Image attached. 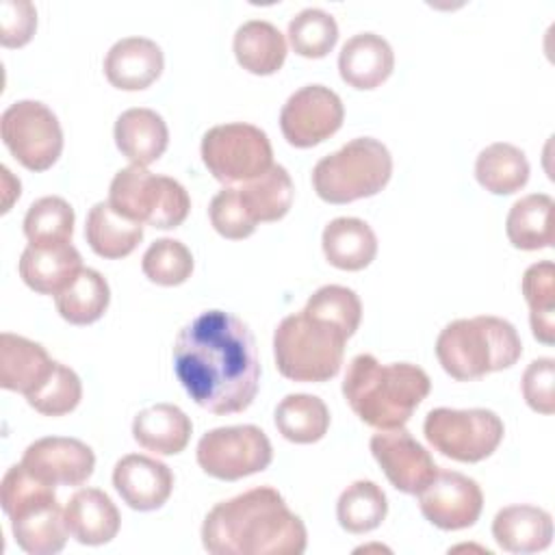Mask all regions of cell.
Here are the masks:
<instances>
[{
    "label": "cell",
    "instance_id": "cell-7",
    "mask_svg": "<svg viewBox=\"0 0 555 555\" xmlns=\"http://www.w3.org/2000/svg\"><path fill=\"white\" fill-rule=\"evenodd\" d=\"M392 176L388 147L373 137H358L323 156L312 169V186L327 204H349L377 195Z\"/></svg>",
    "mask_w": 555,
    "mask_h": 555
},
{
    "label": "cell",
    "instance_id": "cell-19",
    "mask_svg": "<svg viewBox=\"0 0 555 555\" xmlns=\"http://www.w3.org/2000/svg\"><path fill=\"white\" fill-rule=\"evenodd\" d=\"M20 278L41 295H59L82 269L80 251L69 243L28 245L20 256Z\"/></svg>",
    "mask_w": 555,
    "mask_h": 555
},
{
    "label": "cell",
    "instance_id": "cell-38",
    "mask_svg": "<svg viewBox=\"0 0 555 555\" xmlns=\"http://www.w3.org/2000/svg\"><path fill=\"white\" fill-rule=\"evenodd\" d=\"M141 269L158 286H178L193 273V254L182 241L158 238L145 249Z\"/></svg>",
    "mask_w": 555,
    "mask_h": 555
},
{
    "label": "cell",
    "instance_id": "cell-36",
    "mask_svg": "<svg viewBox=\"0 0 555 555\" xmlns=\"http://www.w3.org/2000/svg\"><path fill=\"white\" fill-rule=\"evenodd\" d=\"M74 208L59 195H46L28 206L24 217V234L28 245L69 243L74 234Z\"/></svg>",
    "mask_w": 555,
    "mask_h": 555
},
{
    "label": "cell",
    "instance_id": "cell-4",
    "mask_svg": "<svg viewBox=\"0 0 555 555\" xmlns=\"http://www.w3.org/2000/svg\"><path fill=\"white\" fill-rule=\"evenodd\" d=\"M522 343L516 327L492 314L455 319L436 338V356L444 373L457 382L479 379L518 362Z\"/></svg>",
    "mask_w": 555,
    "mask_h": 555
},
{
    "label": "cell",
    "instance_id": "cell-9",
    "mask_svg": "<svg viewBox=\"0 0 555 555\" xmlns=\"http://www.w3.org/2000/svg\"><path fill=\"white\" fill-rule=\"evenodd\" d=\"M427 442L455 462H481L490 457L503 440L505 425L501 416L486 408L451 410L436 408L423 423Z\"/></svg>",
    "mask_w": 555,
    "mask_h": 555
},
{
    "label": "cell",
    "instance_id": "cell-28",
    "mask_svg": "<svg viewBox=\"0 0 555 555\" xmlns=\"http://www.w3.org/2000/svg\"><path fill=\"white\" fill-rule=\"evenodd\" d=\"M234 56L243 69L256 76L275 74L286 61V39L264 20H247L234 33Z\"/></svg>",
    "mask_w": 555,
    "mask_h": 555
},
{
    "label": "cell",
    "instance_id": "cell-17",
    "mask_svg": "<svg viewBox=\"0 0 555 555\" xmlns=\"http://www.w3.org/2000/svg\"><path fill=\"white\" fill-rule=\"evenodd\" d=\"M113 486L128 507L152 512L163 507L171 496L173 473L156 457L128 453L113 468Z\"/></svg>",
    "mask_w": 555,
    "mask_h": 555
},
{
    "label": "cell",
    "instance_id": "cell-15",
    "mask_svg": "<svg viewBox=\"0 0 555 555\" xmlns=\"http://www.w3.org/2000/svg\"><path fill=\"white\" fill-rule=\"evenodd\" d=\"M371 453L386 479L405 494H418L438 473L429 451L405 427L373 434Z\"/></svg>",
    "mask_w": 555,
    "mask_h": 555
},
{
    "label": "cell",
    "instance_id": "cell-12",
    "mask_svg": "<svg viewBox=\"0 0 555 555\" xmlns=\"http://www.w3.org/2000/svg\"><path fill=\"white\" fill-rule=\"evenodd\" d=\"M197 464L221 481H236L264 470L273 460L267 434L256 425H230L206 431L197 442Z\"/></svg>",
    "mask_w": 555,
    "mask_h": 555
},
{
    "label": "cell",
    "instance_id": "cell-8",
    "mask_svg": "<svg viewBox=\"0 0 555 555\" xmlns=\"http://www.w3.org/2000/svg\"><path fill=\"white\" fill-rule=\"evenodd\" d=\"M108 202L117 212L158 230L182 225L191 210V197L178 180L152 173L141 165L115 173Z\"/></svg>",
    "mask_w": 555,
    "mask_h": 555
},
{
    "label": "cell",
    "instance_id": "cell-44",
    "mask_svg": "<svg viewBox=\"0 0 555 555\" xmlns=\"http://www.w3.org/2000/svg\"><path fill=\"white\" fill-rule=\"evenodd\" d=\"M2 180H4V206H2V212H7L13 204L15 197H20V180H15L11 176V171L7 167H2Z\"/></svg>",
    "mask_w": 555,
    "mask_h": 555
},
{
    "label": "cell",
    "instance_id": "cell-23",
    "mask_svg": "<svg viewBox=\"0 0 555 555\" xmlns=\"http://www.w3.org/2000/svg\"><path fill=\"white\" fill-rule=\"evenodd\" d=\"M492 535L507 553H538L553 540V518L538 505H507L496 512Z\"/></svg>",
    "mask_w": 555,
    "mask_h": 555
},
{
    "label": "cell",
    "instance_id": "cell-35",
    "mask_svg": "<svg viewBox=\"0 0 555 555\" xmlns=\"http://www.w3.org/2000/svg\"><path fill=\"white\" fill-rule=\"evenodd\" d=\"M522 295L529 306V323L533 336L553 345L555 340V264L551 260H542L531 264L522 275Z\"/></svg>",
    "mask_w": 555,
    "mask_h": 555
},
{
    "label": "cell",
    "instance_id": "cell-41",
    "mask_svg": "<svg viewBox=\"0 0 555 555\" xmlns=\"http://www.w3.org/2000/svg\"><path fill=\"white\" fill-rule=\"evenodd\" d=\"M208 217L212 228L230 241H241L254 234L258 221L247 210L238 186H223L208 206Z\"/></svg>",
    "mask_w": 555,
    "mask_h": 555
},
{
    "label": "cell",
    "instance_id": "cell-11",
    "mask_svg": "<svg viewBox=\"0 0 555 555\" xmlns=\"http://www.w3.org/2000/svg\"><path fill=\"white\" fill-rule=\"evenodd\" d=\"M2 141L9 152L30 171L50 169L63 152V130L43 102L17 100L0 117Z\"/></svg>",
    "mask_w": 555,
    "mask_h": 555
},
{
    "label": "cell",
    "instance_id": "cell-2",
    "mask_svg": "<svg viewBox=\"0 0 555 555\" xmlns=\"http://www.w3.org/2000/svg\"><path fill=\"white\" fill-rule=\"evenodd\" d=\"M202 544L212 555H301L308 533L275 488L258 486L206 514Z\"/></svg>",
    "mask_w": 555,
    "mask_h": 555
},
{
    "label": "cell",
    "instance_id": "cell-39",
    "mask_svg": "<svg viewBox=\"0 0 555 555\" xmlns=\"http://www.w3.org/2000/svg\"><path fill=\"white\" fill-rule=\"evenodd\" d=\"M304 310L319 319L334 323L336 327H340L347 334V338H351L356 334V330L360 327V321H362L360 297L351 288L340 286V284H325V286L317 288L308 297Z\"/></svg>",
    "mask_w": 555,
    "mask_h": 555
},
{
    "label": "cell",
    "instance_id": "cell-40",
    "mask_svg": "<svg viewBox=\"0 0 555 555\" xmlns=\"http://www.w3.org/2000/svg\"><path fill=\"white\" fill-rule=\"evenodd\" d=\"M82 399V382L74 369L56 362L50 377L26 397L28 405L43 416H63Z\"/></svg>",
    "mask_w": 555,
    "mask_h": 555
},
{
    "label": "cell",
    "instance_id": "cell-14",
    "mask_svg": "<svg viewBox=\"0 0 555 555\" xmlns=\"http://www.w3.org/2000/svg\"><path fill=\"white\" fill-rule=\"evenodd\" d=\"M421 514L442 531L466 529L477 522L483 509L479 483L457 470H440L418 492Z\"/></svg>",
    "mask_w": 555,
    "mask_h": 555
},
{
    "label": "cell",
    "instance_id": "cell-43",
    "mask_svg": "<svg viewBox=\"0 0 555 555\" xmlns=\"http://www.w3.org/2000/svg\"><path fill=\"white\" fill-rule=\"evenodd\" d=\"M555 360L538 358L522 373V397L527 405L540 414H553L555 410Z\"/></svg>",
    "mask_w": 555,
    "mask_h": 555
},
{
    "label": "cell",
    "instance_id": "cell-29",
    "mask_svg": "<svg viewBox=\"0 0 555 555\" xmlns=\"http://www.w3.org/2000/svg\"><path fill=\"white\" fill-rule=\"evenodd\" d=\"M553 208L555 202L546 193H531L516 199L505 219L509 243L525 251L553 247Z\"/></svg>",
    "mask_w": 555,
    "mask_h": 555
},
{
    "label": "cell",
    "instance_id": "cell-25",
    "mask_svg": "<svg viewBox=\"0 0 555 555\" xmlns=\"http://www.w3.org/2000/svg\"><path fill=\"white\" fill-rule=\"evenodd\" d=\"M193 434L191 418L173 403H156L132 421V438L156 455H176L186 449Z\"/></svg>",
    "mask_w": 555,
    "mask_h": 555
},
{
    "label": "cell",
    "instance_id": "cell-1",
    "mask_svg": "<svg viewBox=\"0 0 555 555\" xmlns=\"http://www.w3.org/2000/svg\"><path fill=\"white\" fill-rule=\"evenodd\" d=\"M173 371L189 397L212 414L247 410L260 388V360L245 321L204 310L176 336Z\"/></svg>",
    "mask_w": 555,
    "mask_h": 555
},
{
    "label": "cell",
    "instance_id": "cell-16",
    "mask_svg": "<svg viewBox=\"0 0 555 555\" xmlns=\"http://www.w3.org/2000/svg\"><path fill=\"white\" fill-rule=\"evenodd\" d=\"M22 464L46 483L80 486L93 475L95 455L78 438L48 436L26 447Z\"/></svg>",
    "mask_w": 555,
    "mask_h": 555
},
{
    "label": "cell",
    "instance_id": "cell-26",
    "mask_svg": "<svg viewBox=\"0 0 555 555\" xmlns=\"http://www.w3.org/2000/svg\"><path fill=\"white\" fill-rule=\"evenodd\" d=\"M321 245L327 262L343 271H360L377 256V236L358 217L332 219L323 230Z\"/></svg>",
    "mask_w": 555,
    "mask_h": 555
},
{
    "label": "cell",
    "instance_id": "cell-42",
    "mask_svg": "<svg viewBox=\"0 0 555 555\" xmlns=\"http://www.w3.org/2000/svg\"><path fill=\"white\" fill-rule=\"evenodd\" d=\"M37 28V9L28 0L0 2V43L4 48L26 46Z\"/></svg>",
    "mask_w": 555,
    "mask_h": 555
},
{
    "label": "cell",
    "instance_id": "cell-32",
    "mask_svg": "<svg viewBox=\"0 0 555 555\" xmlns=\"http://www.w3.org/2000/svg\"><path fill=\"white\" fill-rule=\"evenodd\" d=\"M111 301L106 278L89 267H82L74 282L54 295L59 314L72 325H89L98 321Z\"/></svg>",
    "mask_w": 555,
    "mask_h": 555
},
{
    "label": "cell",
    "instance_id": "cell-33",
    "mask_svg": "<svg viewBox=\"0 0 555 555\" xmlns=\"http://www.w3.org/2000/svg\"><path fill=\"white\" fill-rule=\"evenodd\" d=\"M238 193L256 221H278L291 210L295 186L286 167L271 165L258 178L243 182Z\"/></svg>",
    "mask_w": 555,
    "mask_h": 555
},
{
    "label": "cell",
    "instance_id": "cell-37",
    "mask_svg": "<svg viewBox=\"0 0 555 555\" xmlns=\"http://www.w3.org/2000/svg\"><path fill=\"white\" fill-rule=\"evenodd\" d=\"M288 41L299 56L323 59L338 41V24L323 9H304L288 22Z\"/></svg>",
    "mask_w": 555,
    "mask_h": 555
},
{
    "label": "cell",
    "instance_id": "cell-10",
    "mask_svg": "<svg viewBox=\"0 0 555 555\" xmlns=\"http://www.w3.org/2000/svg\"><path fill=\"white\" fill-rule=\"evenodd\" d=\"M202 160L215 180L243 184L273 165V147L267 132L258 126L232 121L212 126L204 134Z\"/></svg>",
    "mask_w": 555,
    "mask_h": 555
},
{
    "label": "cell",
    "instance_id": "cell-3",
    "mask_svg": "<svg viewBox=\"0 0 555 555\" xmlns=\"http://www.w3.org/2000/svg\"><path fill=\"white\" fill-rule=\"evenodd\" d=\"M429 390L431 379L421 366L412 362L382 364L371 353H358L343 379L349 408L375 429L403 427Z\"/></svg>",
    "mask_w": 555,
    "mask_h": 555
},
{
    "label": "cell",
    "instance_id": "cell-5",
    "mask_svg": "<svg viewBox=\"0 0 555 555\" xmlns=\"http://www.w3.org/2000/svg\"><path fill=\"white\" fill-rule=\"evenodd\" d=\"M0 503L22 551L30 555L63 551L69 529L52 483L35 477L22 462L13 464L2 477Z\"/></svg>",
    "mask_w": 555,
    "mask_h": 555
},
{
    "label": "cell",
    "instance_id": "cell-18",
    "mask_svg": "<svg viewBox=\"0 0 555 555\" xmlns=\"http://www.w3.org/2000/svg\"><path fill=\"white\" fill-rule=\"evenodd\" d=\"M165 56L147 37H124L111 46L104 59L106 80L121 91L147 89L163 74Z\"/></svg>",
    "mask_w": 555,
    "mask_h": 555
},
{
    "label": "cell",
    "instance_id": "cell-34",
    "mask_svg": "<svg viewBox=\"0 0 555 555\" xmlns=\"http://www.w3.org/2000/svg\"><path fill=\"white\" fill-rule=\"evenodd\" d=\"M388 514L384 490L371 479H358L347 486L336 503L338 525L349 533H366L382 525Z\"/></svg>",
    "mask_w": 555,
    "mask_h": 555
},
{
    "label": "cell",
    "instance_id": "cell-31",
    "mask_svg": "<svg viewBox=\"0 0 555 555\" xmlns=\"http://www.w3.org/2000/svg\"><path fill=\"white\" fill-rule=\"evenodd\" d=\"M275 427L295 444H312L327 434L330 410L317 395H286L275 408Z\"/></svg>",
    "mask_w": 555,
    "mask_h": 555
},
{
    "label": "cell",
    "instance_id": "cell-30",
    "mask_svg": "<svg viewBox=\"0 0 555 555\" xmlns=\"http://www.w3.org/2000/svg\"><path fill=\"white\" fill-rule=\"evenodd\" d=\"M475 178L494 195H512L527 184L529 160L520 147L499 141L479 152L475 160Z\"/></svg>",
    "mask_w": 555,
    "mask_h": 555
},
{
    "label": "cell",
    "instance_id": "cell-22",
    "mask_svg": "<svg viewBox=\"0 0 555 555\" xmlns=\"http://www.w3.org/2000/svg\"><path fill=\"white\" fill-rule=\"evenodd\" d=\"M65 522L76 542L100 546L117 535L121 516L106 492L98 488H80L65 505Z\"/></svg>",
    "mask_w": 555,
    "mask_h": 555
},
{
    "label": "cell",
    "instance_id": "cell-6",
    "mask_svg": "<svg viewBox=\"0 0 555 555\" xmlns=\"http://www.w3.org/2000/svg\"><path fill=\"white\" fill-rule=\"evenodd\" d=\"M347 334L306 310L284 317L273 334L278 371L293 382H327L338 375Z\"/></svg>",
    "mask_w": 555,
    "mask_h": 555
},
{
    "label": "cell",
    "instance_id": "cell-24",
    "mask_svg": "<svg viewBox=\"0 0 555 555\" xmlns=\"http://www.w3.org/2000/svg\"><path fill=\"white\" fill-rule=\"evenodd\" d=\"M117 150L132 163L147 167L158 160L169 145L165 119L152 108H128L115 121Z\"/></svg>",
    "mask_w": 555,
    "mask_h": 555
},
{
    "label": "cell",
    "instance_id": "cell-21",
    "mask_svg": "<svg viewBox=\"0 0 555 555\" xmlns=\"http://www.w3.org/2000/svg\"><path fill=\"white\" fill-rule=\"evenodd\" d=\"M395 67L390 43L375 33H358L345 41L338 54L340 78L353 89L379 87Z\"/></svg>",
    "mask_w": 555,
    "mask_h": 555
},
{
    "label": "cell",
    "instance_id": "cell-13",
    "mask_svg": "<svg viewBox=\"0 0 555 555\" xmlns=\"http://www.w3.org/2000/svg\"><path fill=\"white\" fill-rule=\"evenodd\" d=\"M345 106L325 85H306L288 95L280 111L284 139L295 147H312L340 130Z\"/></svg>",
    "mask_w": 555,
    "mask_h": 555
},
{
    "label": "cell",
    "instance_id": "cell-20",
    "mask_svg": "<svg viewBox=\"0 0 555 555\" xmlns=\"http://www.w3.org/2000/svg\"><path fill=\"white\" fill-rule=\"evenodd\" d=\"M54 364L56 360L39 343L11 332L0 334V386L4 390L28 397L50 377Z\"/></svg>",
    "mask_w": 555,
    "mask_h": 555
},
{
    "label": "cell",
    "instance_id": "cell-27",
    "mask_svg": "<svg viewBox=\"0 0 555 555\" xmlns=\"http://www.w3.org/2000/svg\"><path fill=\"white\" fill-rule=\"evenodd\" d=\"M85 238L100 258H126L141 243L143 223L117 212L108 199L98 202L89 208Z\"/></svg>",
    "mask_w": 555,
    "mask_h": 555
}]
</instances>
